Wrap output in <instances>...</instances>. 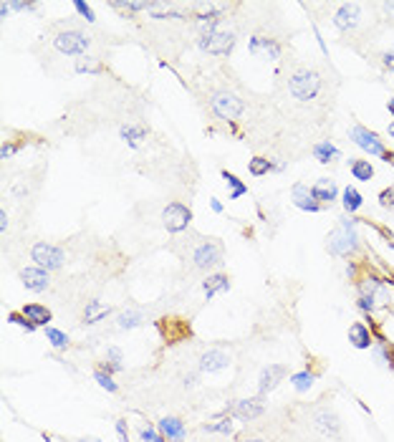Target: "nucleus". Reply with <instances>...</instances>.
Wrapping results in <instances>:
<instances>
[{
	"label": "nucleus",
	"mask_w": 394,
	"mask_h": 442,
	"mask_svg": "<svg viewBox=\"0 0 394 442\" xmlns=\"http://www.w3.org/2000/svg\"><path fill=\"white\" fill-rule=\"evenodd\" d=\"M359 220L361 218H351V215H347V218L342 220V225L331 233L329 243H326L331 255L351 258L354 253H356V248H359V236H356V225H359Z\"/></svg>",
	"instance_id": "obj_1"
},
{
	"label": "nucleus",
	"mask_w": 394,
	"mask_h": 442,
	"mask_svg": "<svg viewBox=\"0 0 394 442\" xmlns=\"http://www.w3.org/2000/svg\"><path fill=\"white\" fill-rule=\"evenodd\" d=\"M321 92V74L308 66H298L288 76V94L298 101H313Z\"/></svg>",
	"instance_id": "obj_2"
},
{
	"label": "nucleus",
	"mask_w": 394,
	"mask_h": 442,
	"mask_svg": "<svg viewBox=\"0 0 394 442\" xmlns=\"http://www.w3.org/2000/svg\"><path fill=\"white\" fill-rule=\"evenodd\" d=\"M53 46H56L58 53H64V56H84L89 51V46H91V35H86L79 28L58 31L53 35Z\"/></svg>",
	"instance_id": "obj_3"
},
{
	"label": "nucleus",
	"mask_w": 394,
	"mask_h": 442,
	"mask_svg": "<svg viewBox=\"0 0 394 442\" xmlns=\"http://www.w3.org/2000/svg\"><path fill=\"white\" fill-rule=\"evenodd\" d=\"M243 109H245V104H243V99L240 96H235L232 92H215L213 96H210V111H213L218 119H223V121H235L238 119L240 114H243Z\"/></svg>",
	"instance_id": "obj_4"
},
{
	"label": "nucleus",
	"mask_w": 394,
	"mask_h": 442,
	"mask_svg": "<svg viewBox=\"0 0 394 442\" xmlns=\"http://www.w3.org/2000/svg\"><path fill=\"white\" fill-rule=\"evenodd\" d=\"M157 331L164 339V344H180V341H187L192 336V326L187 319H180V316H162L157 319Z\"/></svg>",
	"instance_id": "obj_5"
},
{
	"label": "nucleus",
	"mask_w": 394,
	"mask_h": 442,
	"mask_svg": "<svg viewBox=\"0 0 394 442\" xmlns=\"http://www.w3.org/2000/svg\"><path fill=\"white\" fill-rule=\"evenodd\" d=\"M30 260H35V265L43 270H58V268H64L66 253L58 245H53V243L41 241L30 248Z\"/></svg>",
	"instance_id": "obj_6"
},
{
	"label": "nucleus",
	"mask_w": 394,
	"mask_h": 442,
	"mask_svg": "<svg viewBox=\"0 0 394 442\" xmlns=\"http://www.w3.org/2000/svg\"><path fill=\"white\" fill-rule=\"evenodd\" d=\"M223 243L218 241H203L200 245L192 250V265L200 270H213V268H220L223 265Z\"/></svg>",
	"instance_id": "obj_7"
},
{
	"label": "nucleus",
	"mask_w": 394,
	"mask_h": 442,
	"mask_svg": "<svg viewBox=\"0 0 394 442\" xmlns=\"http://www.w3.org/2000/svg\"><path fill=\"white\" fill-rule=\"evenodd\" d=\"M349 139H351L359 150H364L366 155H371V157H382L384 160V155L389 152L387 147H384L382 139H379V134L371 132V129H366L364 124H354L351 132H349Z\"/></svg>",
	"instance_id": "obj_8"
},
{
	"label": "nucleus",
	"mask_w": 394,
	"mask_h": 442,
	"mask_svg": "<svg viewBox=\"0 0 394 442\" xmlns=\"http://www.w3.org/2000/svg\"><path fill=\"white\" fill-rule=\"evenodd\" d=\"M197 46L208 53H215V56H227L235 46V33L230 31H208V33H200L197 38Z\"/></svg>",
	"instance_id": "obj_9"
},
{
	"label": "nucleus",
	"mask_w": 394,
	"mask_h": 442,
	"mask_svg": "<svg viewBox=\"0 0 394 442\" xmlns=\"http://www.w3.org/2000/svg\"><path fill=\"white\" fill-rule=\"evenodd\" d=\"M225 412L235 419H243V422H250V419L261 417L266 412V402H263V397H248V399H235L232 404H227Z\"/></svg>",
	"instance_id": "obj_10"
},
{
	"label": "nucleus",
	"mask_w": 394,
	"mask_h": 442,
	"mask_svg": "<svg viewBox=\"0 0 394 442\" xmlns=\"http://www.w3.org/2000/svg\"><path fill=\"white\" fill-rule=\"evenodd\" d=\"M192 223V210L182 202H169L162 210V225L169 233H182Z\"/></svg>",
	"instance_id": "obj_11"
},
{
	"label": "nucleus",
	"mask_w": 394,
	"mask_h": 442,
	"mask_svg": "<svg viewBox=\"0 0 394 442\" xmlns=\"http://www.w3.org/2000/svg\"><path fill=\"white\" fill-rule=\"evenodd\" d=\"M361 23V6L359 3H342L334 13V26L339 33H351L356 26Z\"/></svg>",
	"instance_id": "obj_12"
},
{
	"label": "nucleus",
	"mask_w": 394,
	"mask_h": 442,
	"mask_svg": "<svg viewBox=\"0 0 394 442\" xmlns=\"http://www.w3.org/2000/svg\"><path fill=\"white\" fill-rule=\"evenodd\" d=\"M286 374H288V367H286V364H268L261 372V377H258V394L261 397L271 394V392L286 379Z\"/></svg>",
	"instance_id": "obj_13"
},
{
	"label": "nucleus",
	"mask_w": 394,
	"mask_h": 442,
	"mask_svg": "<svg viewBox=\"0 0 394 442\" xmlns=\"http://www.w3.org/2000/svg\"><path fill=\"white\" fill-rule=\"evenodd\" d=\"M291 200H293V205L298 207V210H303V213H319V210H324V205L313 197L311 187L303 182H296L293 187H291Z\"/></svg>",
	"instance_id": "obj_14"
},
{
	"label": "nucleus",
	"mask_w": 394,
	"mask_h": 442,
	"mask_svg": "<svg viewBox=\"0 0 394 442\" xmlns=\"http://www.w3.org/2000/svg\"><path fill=\"white\" fill-rule=\"evenodd\" d=\"M18 278H21V283H23L26 291H33V293H41L46 291L48 286H51V276H48V270L43 268H23L21 273H18Z\"/></svg>",
	"instance_id": "obj_15"
},
{
	"label": "nucleus",
	"mask_w": 394,
	"mask_h": 442,
	"mask_svg": "<svg viewBox=\"0 0 394 442\" xmlns=\"http://www.w3.org/2000/svg\"><path fill=\"white\" fill-rule=\"evenodd\" d=\"M230 367V354H225L223 349H208L200 354V372L215 374Z\"/></svg>",
	"instance_id": "obj_16"
},
{
	"label": "nucleus",
	"mask_w": 394,
	"mask_h": 442,
	"mask_svg": "<svg viewBox=\"0 0 394 442\" xmlns=\"http://www.w3.org/2000/svg\"><path fill=\"white\" fill-rule=\"evenodd\" d=\"M349 344L354 349H371L374 346V331H371L369 324L364 321H354L349 326Z\"/></svg>",
	"instance_id": "obj_17"
},
{
	"label": "nucleus",
	"mask_w": 394,
	"mask_h": 442,
	"mask_svg": "<svg viewBox=\"0 0 394 442\" xmlns=\"http://www.w3.org/2000/svg\"><path fill=\"white\" fill-rule=\"evenodd\" d=\"M157 427H159V432H162L167 442H185L187 440V427L180 417H172V414H169V417H162L159 422H157Z\"/></svg>",
	"instance_id": "obj_18"
},
{
	"label": "nucleus",
	"mask_w": 394,
	"mask_h": 442,
	"mask_svg": "<svg viewBox=\"0 0 394 442\" xmlns=\"http://www.w3.org/2000/svg\"><path fill=\"white\" fill-rule=\"evenodd\" d=\"M319 374H321V367H311V362H308L301 372L291 374V385H293L296 392H308L313 387V382L319 379Z\"/></svg>",
	"instance_id": "obj_19"
},
{
	"label": "nucleus",
	"mask_w": 394,
	"mask_h": 442,
	"mask_svg": "<svg viewBox=\"0 0 394 442\" xmlns=\"http://www.w3.org/2000/svg\"><path fill=\"white\" fill-rule=\"evenodd\" d=\"M311 192H313V197L321 202V205H331V202L339 197L337 182H334V179H329V177L316 179V182H313V187H311Z\"/></svg>",
	"instance_id": "obj_20"
},
{
	"label": "nucleus",
	"mask_w": 394,
	"mask_h": 442,
	"mask_svg": "<svg viewBox=\"0 0 394 442\" xmlns=\"http://www.w3.org/2000/svg\"><path fill=\"white\" fill-rule=\"evenodd\" d=\"M23 316L28 319L30 324H35L38 328H46L48 324H51V319H53V314H51V309H46V306H41V304H26L23 309Z\"/></svg>",
	"instance_id": "obj_21"
},
{
	"label": "nucleus",
	"mask_w": 394,
	"mask_h": 442,
	"mask_svg": "<svg viewBox=\"0 0 394 442\" xmlns=\"http://www.w3.org/2000/svg\"><path fill=\"white\" fill-rule=\"evenodd\" d=\"M232 419L235 417H230V414L223 409L220 414H215V419H210V422H205L203 425V430L205 432H215V435H232L235 432V425H232Z\"/></svg>",
	"instance_id": "obj_22"
},
{
	"label": "nucleus",
	"mask_w": 394,
	"mask_h": 442,
	"mask_svg": "<svg viewBox=\"0 0 394 442\" xmlns=\"http://www.w3.org/2000/svg\"><path fill=\"white\" fill-rule=\"evenodd\" d=\"M111 314V306L101 304V301H89L86 309H84L81 319L86 326H91V324H98V321H104L106 316Z\"/></svg>",
	"instance_id": "obj_23"
},
{
	"label": "nucleus",
	"mask_w": 394,
	"mask_h": 442,
	"mask_svg": "<svg viewBox=\"0 0 394 442\" xmlns=\"http://www.w3.org/2000/svg\"><path fill=\"white\" fill-rule=\"evenodd\" d=\"M266 51L268 58H281V43L276 38H250V53H258V51Z\"/></svg>",
	"instance_id": "obj_24"
},
{
	"label": "nucleus",
	"mask_w": 394,
	"mask_h": 442,
	"mask_svg": "<svg viewBox=\"0 0 394 442\" xmlns=\"http://www.w3.org/2000/svg\"><path fill=\"white\" fill-rule=\"evenodd\" d=\"M227 288H230V278L223 276V273H215V276H208L203 281V291H205V296H208V301L213 299L215 293L227 291Z\"/></svg>",
	"instance_id": "obj_25"
},
{
	"label": "nucleus",
	"mask_w": 394,
	"mask_h": 442,
	"mask_svg": "<svg viewBox=\"0 0 394 442\" xmlns=\"http://www.w3.org/2000/svg\"><path fill=\"white\" fill-rule=\"evenodd\" d=\"M313 157H316L321 165H331V162H337L339 157H342V152H339L329 139H324V142H319L313 147Z\"/></svg>",
	"instance_id": "obj_26"
},
{
	"label": "nucleus",
	"mask_w": 394,
	"mask_h": 442,
	"mask_svg": "<svg viewBox=\"0 0 394 442\" xmlns=\"http://www.w3.org/2000/svg\"><path fill=\"white\" fill-rule=\"evenodd\" d=\"M349 172H351L354 179H359V182H369L374 177V167H371L369 160H351L349 162Z\"/></svg>",
	"instance_id": "obj_27"
},
{
	"label": "nucleus",
	"mask_w": 394,
	"mask_h": 442,
	"mask_svg": "<svg viewBox=\"0 0 394 442\" xmlns=\"http://www.w3.org/2000/svg\"><path fill=\"white\" fill-rule=\"evenodd\" d=\"M119 137L124 139V142L132 147V150H137L142 144V139H147V132H145V126H134V124H127L119 129Z\"/></svg>",
	"instance_id": "obj_28"
},
{
	"label": "nucleus",
	"mask_w": 394,
	"mask_h": 442,
	"mask_svg": "<svg viewBox=\"0 0 394 442\" xmlns=\"http://www.w3.org/2000/svg\"><path fill=\"white\" fill-rule=\"evenodd\" d=\"M220 175H223V179L227 182V187H230V200H240L243 195H248V184H245L238 175L227 172V170H223Z\"/></svg>",
	"instance_id": "obj_29"
},
{
	"label": "nucleus",
	"mask_w": 394,
	"mask_h": 442,
	"mask_svg": "<svg viewBox=\"0 0 394 442\" xmlns=\"http://www.w3.org/2000/svg\"><path fill=\"white\" fill-rule=\"evenodd\" d=\"M122 362H124L122 349H116V346H109V349H106L104 362H101V369H106L109 374H116V372H122V369H124Z\"/></svg>",
	"instance_id": "obj_30"
},
{
	"label": "nucleus",
	"mask_w": 394,
	"mask_h": 442,
	"mask_svg": "<svg viewBox=\"0 0 394 442\" xmlns=\"http://www.w3.org/2000/svg\"><path fill=\"white\" fill-rule=\"evenodd\" d=\"M342 205H344V210H347L349 215H354L361 205H364V197H361V192L356 187H347L344 189V195H342Z\"/></svg>",
	"instance_id": "obj_31"
},
{
	"label": "nucleus",
	"mask_w": 394,
	"mask_h": 442,
	"mask_svg": "<svg viewBox=\"0 0 394 442\" xmlns=\"http://www.w3.org/2000/svg\"><path fill=\"white\" fill-rule=\"evenodd\" d=\"M273 170H278V165H273L268 157H253L248 165V172L253 175V177H263V175L273 172Z\"/></svg>",
	"instance_id": "obj_32"
},
{
	"label": "nucleus",
	"mask_w": 394,
	"mask_h": 442,
	"mask_svg": "<svg viewBox=\"0 0 394 442\" xmlns=\"http://www.w3.org/2000/svg\"><path fill=\"white\" fill-rule=\"evenodd\" d=\"M46 341L53 346V349H58V351H66L71 346L69 336H66L61 328H53V326H46Z\"/></svg>",
	"instance_id": "obj_33"
},
{
	"label": "nucleus",
	"mask_w": 394,
	"mask_h": 442,
	"mask_svg": "<svg viewBox=\"0 0 394 442\" xmlns=\"http://www.w3.org/2000/svg\"><path fill=\"white\" fill-rule=\"evenodd\" d=\"M104 63L98 61V58L91 56H84L76 61V74H104Z\"/></svg>",
	"instance_id": "obj_34"
},
{
	"label": "nucleus",
	"mask_w": 394,
	"mask_h": 442,
	"mask_svg": "<svg viewBox=\"0 0 394 442\" xmlns=\"http://www.w3.org/2000/svg\"><path fill=\"white\" fill-rule=\"evenodd\" d=\"M94 379H96V385L109 392V394H116V392H119V385L114 382V374H109L106 369H101V367L94 369Z\"/></svg>",
	"instance_id": "obj_35"
},
{
	"label": "nucleus",
	"mask_w": 394,
	"mask_h": 442,
	"mask_svg": "<svg viewBox=\"0 0 394 442\" xmlns=\"http://www.w3.org/2000/svg\"><path fill=\"white\" fill-rule=\"evenodd\" d=\"M142 321H145V316H142L140 311H134V309L122 311V314L116 316V326L119 328H134V326H140Z\"/></svg>",
	"instance_id": "obj_36"
},
{
	"label": "nucleus",
	"mask_w": 394,
	"mask_h": 442,
	"mask_svg": "<svg viewBox=\"0 0 394 442\" xmlns=\"http://www.w3.org/2000/svg\"><path fill=\"white\" fill-rule=\"evenodd\" d=\"M140 440L142 442H167L164 440V435L159 432V427H154V425H150V422H142L140 425Z\"/></svg>",
	"instance_id": "obj_37"
},
{
	"label": "nucleus",
	"mask_w": 394,
	"mask_h": 442,
	"mask_svg": "<svg viewBox=\"0 0 394 442\" xmlns=\"http://www.w3.org/2000/svg\"><path fill=\"white\" fill-rule=\"evenodd\" d=\"M319 430L324 432V435H337V432H339L337 417H334V414H329V412L319 414Z\"/></svg>",
	"instance_id": "obj_38"
},
{
	"label": "nucleus",
	"mask_w": 394,
	"mask_h": 442,
	"mask_svg": "<svg viewBox=\"0 0 394 442\" xmlns=\"http://www.w3.org/2000/svg\"><path fill=\"white\" fill-rule=\"evenodd\" d=\"M8 321L16 324V326H21V328H26V331H28V333H33L35 328H38V326H35V324H30L28 319H26L23 311H11V314H8Z\"/></svg>",
	"instance_id": "obj_39"
},
{
	"label": "nucleus",
	"mask_w": 394,
	"mask_h": 442,
	"mask_svg": "<svg viewBox=\"0 0 394 442\" xmlns=\"http://www.w3.org/2000/svg\"><path fill=\"white\" fill-rule=\"evenodd\" d=\"M74 11L79 13L81 18H86L89 23H94V21H96V16H94V8L89 6V3H84V0H74Z\"/></svg>",
	"instance_id": "obj_40"
},
{
	"label": "nucleus",
	"mask_w": 394,
	"mask_h": 442,
	"mask_svg": "<svg viewBox=\"0 0 394 442\" xmlns=\"http://www.w3.org/2000/svg\"><path fill=\"white\" fill-rule=\"evenodd\" d=\"M21 147H23L21 142H11V139H6V142H3V150H0V157H3V160H11Z\"/></svg>",
	"instance_id": "obj_41"
},
{
	"label": "nucleus",
	"mask_w": 394,
	"mask_h": 442,
	"mask_svg": "<svg viewBox=\"0 0 394 442\" xmlns=\"http://www.w3.org/2000/svg\"><path fill=\"white\" fill-rule=\"evenodd\" d=\"M379 205L389 207V210L394 207V184H392V187H387V189H382V192H379Z\"/></svg>",
	"instance_id": "obj_42"
},
{
	"label": "nucleus",
	"mask_w": 394,
	"mask_h": 442,
	"mask_svg": "<svg viewBox=\"0 0 394 442\" xmlns=\"http://www.w3.org/2000/svg\"><path fill=\"white\" fill-rule=\"evenodd\" d=\"M114 427H116V435H119V440L122 442H129V427H127V419L124 417H119L114 422Z\"/></svg>",
	"instance_id": "obj_43"
},
{
	"label": "nucleus",
	"mask_w": 394,
	"mask_h": 442,
	"mask_svg": "<svg viewBox=\"0 0 394 442\" xmlns=\"http://www.w3.org/2000/svg\"><path fill=\"white\" fill-rule=\"evenodd\" d=\"M382 69L384 71H394V48L382 53Z\"/></svg>",
	"instance_id": "obj_44"
},
{
	"label": "nucleus",
	"mask_w": 394,
	"mask_h": 442,
	"mask_svg": "<svg viewBox=\"0 0 394 442\" xmlns=\"http://www.w3.org/2000/svg\"><path fill=\"white\" fill-rule=\"evenodd\" d=\"M6 228H8V215L6 210H0V233H6Z\"/></svg>",
	"instance_id": "obj_45"
},
{
	"label": "nucleus",
	"mask_w": 394,
	"mask_h": 442,
	"mask_svg": "<svg viewBox=\"0 0 394 442\" xmlns=\"http://www.w3.org/2000/svg\"><path fill=\"white\" fill-rule=\"evenodd\" d=\"M210 207H213L215 213H223V202H220V200H215V197H213V200H210Z\"/></svg>",
	"instance_id": "obj_46"
},
{
	"label": "nucleus",
	"mask_w": 394,
	"mask_h": 442,
	"mask_svg": "<svg viewBox=\"0 0 394 442\" xmlns=\"http://www.w3.org/2000/svg\"><path fill=\"white\" fill-rule=\"evenodd\" d=\"M384 162H387V165H392V167H394V152H392V150H389L387 155H384Z\"/></svg>",
	"instance_id": "obj_47"
},
{
	"label": "nucleus",
	"mask_w": 394,
	"mask_h": 442,
	"mask_svg": "<svg viewBox=\"0 0 394 442\" xmlns=\"http://www.w3.org/2000/svg\"><path fill=\"white\" fill-rule=\"evenodd\" d=\"M382 11L387 13V16H389V13H394V3H384V6H382Z\"/></svg>",
	"instance_id": "obj_48"
},
{
	"label": "nucleus",
	"mask_w": 394,
	"mask_h": 442,
	"mask_svg": "<svg viewBox=\"0 0 394 442\" xmlns=\"http://www.w3.org/2000/svg\"><path fill=\"white\" fill-rule=\"evenodd\" d=\"M240 442H266V440H261V437H243Z\"/></svg>",
	"instance_id": "obj_49"
},
{
	"label": "nucleus",
	"mask_w": 394,
	"mask_h": 442,
	"mask_svg": "<svg viewBox=\"0 0 394 442\" xmlns=\"http://www.w3.org/2000/svg\"><path fill=\"white\" fill-rule=\"evenodd\" d=\"M387 109H389V114L394 116V99H389V101H387Z\"/></svg>",
	"instance_id": "obj_50"
},
{
	"label": "nucleus",
	"mask_w": 394,
	"mask_h": 442,
	"mask_svg": "<svg viewBox=\"0 0 394 442\" xmlns=\"http://www.w3.org/2000/svg\"><path fill=\"white\" fill-rule=\"evenodd\" d=\"M389 139H394V121H389V129H387Z\"/></svg>",
	"instance_id": "obj_51"
},
{
	"label": "nucleus",
	"mask_w": 394,
	"mask_h": 442,
	"mask_svg": "<svg viewBox=\"0 0 394 442\" xmlns=\"http://www.w3.org/2000/svg\"><path fill=\"white\" fill-rule=\"evenodd\" d=\"M81 442H101V440H96V437H86V440H81Z\"/></svg>",
	"instance_id": "obj_52"
}]
</instances>
